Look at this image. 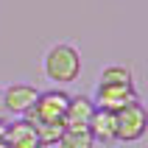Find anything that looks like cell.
<instances>
[{
	"instance_id": "30bf717a",
	"label": "cell",
	"mask_w": 148,
	"mask_h": 148,
	"mask_svg": "<svg viewBox=\"0 0 148 148\" xmlns=\"http://www.w3.org/2000/svg\"><path fill=\"white\" fill-rule=\"evenodd\" d=\"M56 145L59 148H92L95 140H92L87 126H64V132H62Z\"/></svg>"
},
{
	"instance_id": "5b68a950",
	"label": "cell",
	"mask_w": 148,
	"mask_h": 148,
	"mask_svg": "<svg viewBox=\"0 0 148 148\" xmlns=\"http://www.w3.org/2000/svg\"><path fill=\"white\" fill-rule=\"evenodd\" d=\"M132 101H137V90H134V87H98L92 103L98 109L117 112V109H123L126 103H132Z\"/></svg>"
},
{
	"instance_id": "277c9868",
	"label": "cell",
	"mask_w": 148,
	"mask_h": 148,
	"mask_svg": "<svg viewBox=\"0 0 148 148\" xmlns=\"http://www.w3.org/2000/svg\"><path fill=\"white\" fill-rule=\"evenodd\" d=\"M39 98V90L31 87V84H11L3 90V112H11L17 117H25L34 109Z\"/></svg>"
},
{
	"instance_id": "ba28073f",
	"label": "cell",
	"mask_w": 148,
	"mask_h": 148,
	"mask_svg": "<svg viewBox=\"0 0 148 148\" xmlns=\"http://www.w3.org/2000/svg\"><path fill=\"white\" fill-rule=\"evenodd\" d=\"M92 112H95V103L84 95H75V98L67 101V109H64V126H87L90 123Z\"/></svg>"
},
{
	"instance_id": "8992f818",
	"label": "cell",
	"mask_w": 148,
	"mask_h": 148,
	"mask_svg": "<svg viewBox=\"0 0 148 148\" xmlns=\"http://www.w3.org/2000/svg\"><path fill=\"white\" fill-rule=\"evenodd\" d=\"M3 140H6L8 148H48V145H42V143H39V137H36V132H34V126L28 123L25 117H20V120H14V123L6 126Z\"/></svg>"
},
{
	"instance_id": "8fae6325",
	"label": "cell",
	"mask_w": 148,
	"mask_h": 148,
	"mask_svg": "<svg viewBox=\"0 0 148 148\" xmlns=\"http://www.w3.org/2000/svg\"><path fill=\"white\" fill-rule=\"evenodd\" d=\"M36 137H39L42 145H56L62 132H64V123H31Z\"/></svg>"
},
{
	"instance_id": "7c38bea8",
	"label": "cell",
	"mask_w": 148,
	"mask_h": 148,
	"mask_svg": "<svg viewBox=\"0 0 148 148\" xmlns=\"http://www.w3.org/2000/svg\"><path fill=\"white\" fill-rule=\"evenodd\" d=\"M3 134H6V123L0 120V140H3Z\"/></svg>"
},
{
	"instance_id": "4fadbf2b",
	"label": "cell",
	"mask_w": 148,
	"mask_h": 148,
	"mask_svg": "<svg viewBox=\"0 0 148 148\" xmlns=\"http://www.w3.org/2000/svg\"><path fill=\"white\" fill-rule=\"evenodd\" d=\"M0 112H3V90H0Z\"/></svg>"
},
{
	"instance_id": "7a4b0ae2",
	"label": "cell",
	"mask_w": 148,
	"mask_h": 148,
	"mask_svg": "<svg viewBox=\"0 0 148 148\" xmlns=\"http://www.w3.org/2000/svg\"><path fill=\"white\" fill-rule=\"evenodd\" d=\"M145 129H148V112L143 109L140 101H132L115 112V140L134 143L145 134Z\"/></svg>"
},
{
	"instance_id": "5bb4252c",
	"label": "cell",
	"mask_w": 148,
	"mask_h": 148,
	"mask_svg": "<svg viewBox=\"0 0 148 148\" xmlns=\"http://www.w3.org/2000/svg\"><path fill=\"white\" fill-rule=\"evenodd\" d=\"M0 148H8V145H6V140H0Z\"/></svg>"
},
{
	"instance_id": "3957f363",
	"label": "cell",
	"mask_w": 148,
	"mask_h": 148,
	"mask_svg": "<svg viewBox=\"0 0 148 148\" xmlns=\"http://www.w3.org/2000/svg\"><path fill=\"white\" fill-rule=\"evenodd\" d=\"M67 95L62 90L39 92V98L34 103V109L25 115L28 123H64V109H67Z\"/></svg>"
},
{
	"instance_id": "6da1fadb",
	"label": "cell",
	"mask_w": 148,
	"mask_h": 148,
	"mask_svg": "<svg viewBox=\"0 0 148 148\" xmlns=\"http://www.w3.org/2000/svg\"><path fill=\"white\" fill-rule=\"evenodd\" d=\"M45 75L53 84H73L81 75V56L73 45L59 42L45 53Z\"/></svg>"
},
{
	"instance_id": "52a82bcc",
	"label": "cell",
	"mask_w": 148,
	"mask_h": 148,
	"mask_svg": "<svg viewBox=\"0 0 148 148\" xmlns=\"http://www.w3.org/2000/svg\"><path fill=\"white\" fill-rule=\"evenodd\" d=\"M87 129H90L92 140L115 143V112H109V109H98V106H95V112H92V117H90V123H87Z\"/></svg>"
},
{
	"instance_id": "9c48e42d",
	"label": "cell",
	"mask_w": 148,
	"mask_h": 148,
	"mask_svg": "<svg viewBox=\"0 0 148 148\" xmlns=\"http://www.w3.org/2000/svg\"><path fill=\"white\" fill-rule=\"evenodd\" d=\"M98 87H134V75L126 64H109L101 70Z\"/></svg>"
}]
</instances>
